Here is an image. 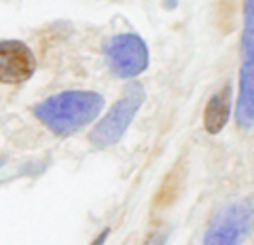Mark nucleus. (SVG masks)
I'll return each instance as SVG.
<instances>
[{
	"mask_svg": "<svg viewBox=\"0 0 254 245\" xmlns=\"http://www.w3.org/2000/svg\"><path fill=\"white\" fill-rule=\"evenodd\" d=\"M142 101H144V89H142V85L129 83L123 91V98L110 108V112L89 133L91 144L95 148H106V146L117 144L123 138L127 127H129V123L133 121Z\"/></svg>",
	"mask_w": 254,
	"mask_h": 245,
	"instance_id": "obj_3",
	"label": "nucleus"
},
{
	"mask_svg": "<svg viewBox=\"0 0 254 245\" xmlns=\"http://www.w3.org/2000/svg\"><path fill=\"white\" fill-rule=\"evenodd\" d=\"M237 125L248 129L254 125V61L244 59L240 70V98L235 110Z\"/></svg>",
	"mask_w": 254,
	"mask_h": 245,
	"instance_id": "obj_6",
	"label": "nucleus"
},
{
	"mask_svg": "<svg viewBox=\"0 0 254 245\" xmlns=\"http://www.w3.org/2000/svg\"><path fill=\"white\" fill-rule=\"evenodd\" d=\"M254 226V205L252 201H233L225 205L203 235L201 245H244Z\"/></svg>",
	"mask_w": 254,
	"mask_h": 245,
	"instance_id": "obj_2",
	"label": "nucleus"
},
{
	"mask_svg": "<svg viewBox=\"0 0 254 245\" xmlns=\"http://www.w3.org/2000/svg\"><path fill=\"white\" fill-rule=\"evenodd\" d=\"M229 98H231V87L225 85L220 91H216L210 98V101L205 104V112H203V127L210 136H216L225 129V125L229 121V110H231V104H229Z\"/></svg>",
	"mask_w": 254,
	"mask_h": 245,
	"instance_id": "obj_7",
	"label": "nucleus"
},
{
	"mask_svg": "<svg viewBox=\"0 0 254 245\" xmlns=\"http://www.w3.org/2000/svg\"><path fill=\"white\" fill-rule=\"evenodd\" d=\"M104 108V98L91 91H64L32 108L34 116L58 136H70L89 125Z\"/></svg>",
	"mask_w": 254,
	"mask_h": 245,
	"instance_id": "obj_1",
	"label": "nucleus"
},
{
	"mask_svg": "<svg viewBox=\"0 0 254 245\" xmlns=\"http://www.w3.org/2000/svg\"><path fill=\"white\" fill-rule=\"evenodd\" d=\"M106 235H108V231H104V233H102V235H100L98 239H95L91 245H104V241H106Z\"/></svg>",
	"mask_w": 254,
	"mask_h": 245,
	"instance_id": "obj_10",
	"label": "nucleus"
},
{
	"mask_svg": "<svg viewBox=\"0 0 254 245\" xmlns=\"http://www.w3.org/2000/svg\"><path fill=\"white\" fill-rule=\"evenodd\" d=\"M165 239H168V235L161 233V231H157V233H153L144 241V245H165Z\"/></svg>",
	"mask_w": 254,
	"mask_h": 245,
	"instance_id": "obj_9",
	"label": "nucleus"
},
{
	"mask_svg": "<svg viewBox=\"0 0 254 245\" xmlns=\"http://www.w3.org/2000/svg\"><path fill=\"white\" fill-rule=\"evenodd\" d=\"M0 163H2V161H0Z\"/></svg>",
	"mask_w": 254,
	"mask_h": 245,
	"instance_id": "obj_11",
	"label": "nucleus"
},
{
	"mask_svg": "<svg viewBox=\"0 0 254 245\" xmlns=\"http://www.w3.org/2000/svg\"><path fill=\"white\" fill-rule=\"evenodd\" d=\"M242 53H244V59H252L254 61V0H246Z\"/></svg>",
	"mask_w": 254,
	"mask_h": 245,
	"instance_id": "obj_8",
	"label": "nucleus"
},
{
	"mask_svg": "<svg viewBox=\"0 0 254 245\" xmlns=\"http://www.w3.org/2000/svg\"><path fill=\"white\" fill-rule=\"evenodd\" d=\"M106 64L119 78H133L148 66L146 43L136 34H119L104 45Z\"/></svg>",
	"mask_w": 254,
	"mask_h": 245,
	"instance_id": "obj_4",
	"label": "nucleus"
},
{
	"mask_svg": "<svg viewBox=\"0 0 254 245\" xmlns=\"http://www.w3.org/2000/svg\"><path fill=\"white\" fill-rule=\"evenodd\" d=\"M36 70V57L21 41H0V83H26Z\"/></svg>",
	"mask_w": 254,
	"mask_h": 245,
	"instance_id": "obj_5",
	"label": "nucleus"
}]
</instances>
